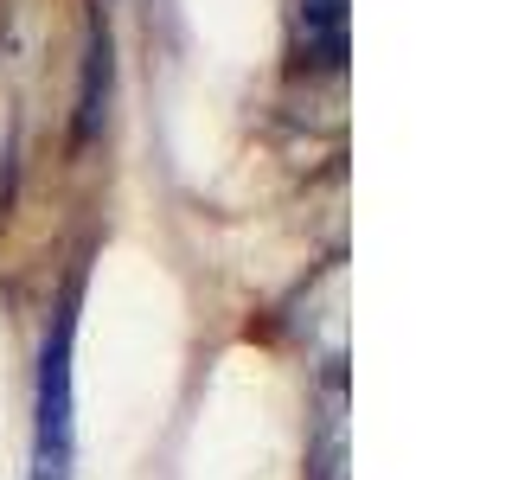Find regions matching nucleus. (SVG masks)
Masks as SVG:
<instances>
[{"mask_svg":"<svg viewBox=\"0 0 512 480\" xmlns=\"http://www.w3.org/2000/svg\"><path fill=\"white\" fill-rule=\"evenodd\" d=\"M308 480H346V359H327L308 423Z\"/></svg>","mask_w":512,"mask_h":480,"instance_id":"7ed1b4c3","label":"nucleus"},{"mask_svg":"<svg viewBox=\"0 0 512 480\" xmlns=\"http://www.w3.org/2000/svg\"><path fill=\"white\" fill-rule=\"evenodd\" d=\"M288 32H295V58L308 71L340 77L352 52V0H288Z\"/></svg>","mask_w":512,"mask_h":480,"instance_id":"f03ea898","label":"nucleus"},{"mask_svg":"<svg viewBox=\"0 0 512 480\" xmlns=\"http://www.w3.org/2000/svg\"><path fill=\"white\" fill-rule=\"evenodd\" d=\"M109 77H116V58H109V26L90 20V45H84V96H77V141H96V128L109 116Z\"/></svg>","mask_w":512,"mask_h":480,"instance_id":"20e7f679","label":"nucleus"},{"mask_svg":"<svg viewBox=\"0 0 512 480\" xmlns=\"http://www.w3.org/2000/svg\"><path fill=\"white\" fill-rule=\"evenodd\" d=\"M71 346H77V282L52 308L39 352V423H32V480H71L77 468V404H71Z\"/></svg>","mask_w":512,"mask_h":480,"instance_id":"f257e3e1","label":"nucleus"}]
</instances>
